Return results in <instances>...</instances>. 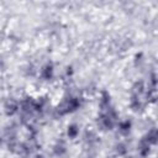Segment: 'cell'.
Here are the masks:
<instances>
[{"label":"cell","instance_id":"11","mask_svg":"<svg viewBox=\"0 0 158 158\" xmlns=\"http://www.w3.org/2000/svg\"><path fill=\"white\" fill-rule=\"evenodd\" d=\"M116 152L118 156H125L127 153V146L125 143H118L116 144Z\"/></svg>","mask_w":158,"mask_h":158},{"label":"cell","instance_id":"5","mask_svg":"<svg viewBox=\"0 0 158 158\" xmlns=\"http://www.w3.org/2000/svg\"><path fill=\"white\" fill-rule=\"evenodd\" d=\"M110 95H109V93L107 91H102V94H101V99H100V107H101V110L102 111H106V110H109L111 106H110Z\"/></svg>","mask_w":158,"mask_h":158},{"label":"cell","instance_id":"10","mask_svg":"<svg viewBox=\"0 0 158 158\" xmlns=\"http://www.w3.org/2000/svg\"><path fill=\"white\" fill-rule=\"evenodd\" d=\"M143 90H144L143 83H142V81H137V83H135V85L132 86V95H138V96H139V94H142Z\"/></svg>","mask_w":158,"mask_h":158},{"label":"cell","instance_id":"8","mask_svg":"<svg viewBox=\"0 0 158 158\" xmlns=\"http://www.w3.org/2000/svg\"><path fill=\"white\" fill-rule=\"evenodd\" d=\"M118 130L122 135H128L130 131H131V121H128V120L121 121L120 125H118Z\"/></svg>","mask_w":158,"mask_h":158},{"label":"cell","instance_id":"13","mask_svg":"<svg viewBox=\"0 0 158 158\" xmlns=\"http://www.w3.org/2000/svg\"><path fill=\"white\" fill-rule=\"evenodd\" d=\"M35 158H44V157H43L42 154H36V156H35Z\"/></svg>","mask_w":158,"mask_h":158},{"label":"cell","instance_id":"2","mask_svg":"<svg viewBox=\"0 0 158 158\" xmlns=\"http://www.w3.org/2000/svg\"><path fill=\"white\" fill-rule=\"evenodd\" d=\"M144 139H146L149 144H156V143H158V128H151V130L146 133Z\"/></svg>","mask_w":158,"mask_h":158},{"label":"cell","instance_id":"4","mask_svg":"<svg viewBox=\"0 0 158 158\" xmlns=\"http://www.w3.org/2000/svg\"><path fill=\"white\" fill-rule=\"evenodd\" d=\"M149 146H151V144H149L144 138L141 139V142H139V144H138V153H139L141 157H147V156L149 154V151H151Z\"/></svg>","mask_w":158,"mask_h":158},{"label":"cell","instance_id":"7","mask_svg":"<svg viewBox=\"0 0 158 158\" xmlns=\"http://www.w3.org/2000/svg\"><path fill=\"white\" fill-rule=\"evenodd\" d=\"M142 107H143V105L141 102L139 96L138 95H132L131 96V109L133 111H139Z\"/></svg>","mask_w":158,"mask_h":158},{"label":"cell","instance_id":"1","mask_svg":"<svg viewBox=\"0 0 158 158\" xmlns=\"http://www.w3.org/2000/svg\"><path fill=\"white\" fill-rule=\"evenodd\" d=\"M5 114L7 115V116H12V115H15L17 111H19V109H20V104L17 102V101H15V100H12V99H9L6 102H5Z\"/></svg>","mask_w":158,"mask_h":158},{"label":"cell","instance_id":"6","mask_svg":"<svg viewBox=\"0 0 158 158\" xmlns=\"http://www.w3.org/2000/svg\"><path fill=\"white\" fill-rule=\"evenodd\" d=\"M65 152H67L65 143H64L63 141H58V142L54 144V147H53V153H54L57 157H62V156L65 154Z\"/></svg>","mask_w":158,"mask_h":158},{"label":"cell","instance_id":"3","mask_svg":"<svg viewBox=\"0 0 158 158\" xmlns=\"http://www.w3.org/2000/svg\"><path fill=\"white\" fill-rule=\"evenodd\" d=\"M41 77L44 80H49L53 77V64L52 63H47L46 65H43L42 70H41Z\"/></svg>","mask_w":158,"mask_h":158},{"label":"cell","instance_id":"12","mask_svg":"<svg viewBox=\"0 0 158 158\" xmlns=\"http://www.w3.org/2000/svg\"><path fill=\"white\" fill-rule=\"evenodd\" d=\"M72 73H73L72 67H68V68H67V75H72Z\"/></svg>","mask_w":158,"mask_h":158},{"label":"cell","instance_id":"9","mask_svg":"<svg viewBox=\"0 0 158 158\" xmlns=\"http://www.w3.org/2000/svg\"><path fill=\"white\" fill-rule=\"evenodd\" d=\"M67 133H68V137L69 138H75L79 135V127H78V125H75V123L69 125L68 126V130H67Z\"/></svg>","mask_w":158,"mask_h":158}]
</instances>
